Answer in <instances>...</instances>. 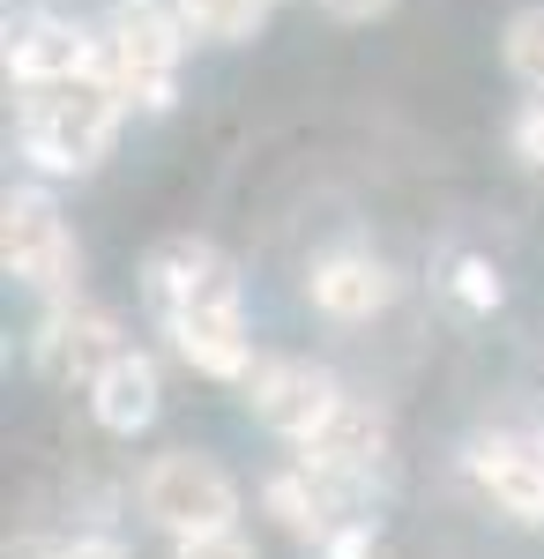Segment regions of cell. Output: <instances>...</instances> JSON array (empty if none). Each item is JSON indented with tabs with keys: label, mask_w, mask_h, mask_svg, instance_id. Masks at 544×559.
I'll list each match as a JSON object with an SVG mask.
<instances>
[{
	"label": "cell",
	"mask_w": 544,
	"mask_h": 559,
	"mask_svg": "<svg viewBox=\"0 0 544 559\" xmlns=\"http://www.w3.org/2000/svg\"><path fill=\"white\" fill-rule=\"evenodd\" d=\"M448 299H456L462 313H493V306H500V276H493V261L448 254Z\"/></svg>",
	"instance_id": "2e32d148"
},
{
	"label": "cell",
	"mask_w": 544,
	"mask_h": 559,
	"mask_svg": "<svg viewBox=\"0 0 544 559\" xmlns=\"http://www.w3.org/2000/svg\"><path fill=\"white\" fill-rule=\"evenodd\" d=\"M120 350H127L120 313H105V306H90V299H52L38 336H31V366H38L45 381H83L90 388Z\"/></svg>",
	"instance_id": "5b68a950"
},
{
	"label": "cell",
	"mask_w": 544,
	"mask_h": 559,
	"mask_svg": "<svg viewBox=\"0 0 544 559\" xmlns=\"http://www.w3.org/2000/svg\"><path fill=\"white\" fill-rule=\"evenodd\" d=\"M172 15L202 45H253L269 23V0H172Z\"/></svg>",
	"instance_id": "5bb4252c"
},
{
	"label": "cell",
	"mask_w": 544,
	"mask_h": 559,
	"mask_svg": "<svg viewBox=\"0 0 544 559\" xmlns=\"http://www.w3.org/2000/svg\"><path fill=\"white\" fill-rule=\"evenodd\" d=\"M8 559H60V545H45V537H23V545H8Z\"/></svg>",
	"instance_id": "7402d4cb"
},
{
	"label": "cell",
	"mask_w": 544,
	"mask_h": 559,
	"mask_svg": "<svg viewBox=\"0 0 544 559\" xmlns=\"http://www.w3.org/2000/svg\"><path fill=\"white\" fill-rule=\"evenodd\" d=\"M515 157H522L530 173H544V90L515 112Z\"/></svg>",
	"instance_id": "d6986e66"
},
{
	"label": "cell",
	"mask_w": 544,
	"mask_h": 559,
	"mask_svg": "<svg viewBox=\"0 0 544 559\" xmlns=\"http://www.w3.org/2000/svg\"><path fill=\"white\" fill-rule=\"evenodd\" d=\"M0 261H8V276L31 284L38 299H75V284H83V247H75L68 216H60V202H52L45 187H15V194L0 202Z\"/></svg>",
	"instance_id": "7a4b0ae2"
},
{
	"label": "cell",
	"mask_w": 544,
	"mask_h": 559,
	"mask_svg": "<svg viewBox=\"0 0 544 559\" xmlns=\"http://www.w3.org/2000/svg\"><path fill=\"white\" fill-rule=\"evenodd\" d=\"M60 559H127L120 537H75V545H60Z\"/></svg>",
	"instance_id": "44dd1931"
},
{
	"label": "cell",
	"mask_w": 544,
	"mask_h": 559,
	"mask_svg": "<svg viewBox=\"0 0 544 559\" xmlns=\"http://www.w3.org/2000/svg\"><path fill=\"white\" fill-rule=\"evenodd\" d=\"M306 299L314 313H329V321H374L395 306V269L366 247H335L306 269Z\"/></svg>",
	"instance_id": "30bf717a"
},
{
	"label": "cell",
	"mask_w": 544,
	"mask_h": 559,
	"mask_svg": "<svg viewBox=\"0 0 544 559\" xmlns=\"http://www.w3.org/2000/svg\"><path fill=\"white\" fill-rule=\"evenodd\" d=\"M157 403H165V381H157V358L127 344L97 381H90V418L113 432V440H134V432L157 426Z\"/></svg>",
	"instance_id": "4fadbf2b"
},
{
	"label": "cell",
	"mask_w": 544,
	"mask_h": 559,
	"mask_svg": "<svg viewBox=\"0 0 544 559\" xmlns=\"http://www.w3.org/2000/svg\"><path fill=\"white\" fill-rule=\"evenodd\" d=\"M127 97L105 75H75V83H31L15 97V128H23V157L52 179H83L113 157L120 142Z\"/></svg>",
	"instance_id": "6da1fadb"
},
{
	"label": "cell",
	"mask_w": 544,
	"mask_h": 559,
	"mask_svg": "<svg viewBox=\"0 0 544 559\" xmlns=\"http://www.w3.org/2000/svg\"><path fill=\"white\" fill-rule=\"evenodd\" d=\"M134 8H172V0H120V15H134Z\"/></svg>",
	"instance_id": "603a6c76"
},
{
	"label": "cell",
	"mask_w": 544,
	"mask_h": 559,
	"mask_svg": "<svg viewBox=\"0 0 544 559\" xmlns=\"http://www.w3.org/2000/svg\"><path fill=\"white\" fill-rule=\"evenodd\" d=\"M298 455L314 463V471H329V477H374L380 463H388V418H380L374 403H358V395H343L321 426L298 440Z\"/></svg>",
	"instance_id": "7c38bea8"
},
{
	"label": "cell",
	"mask_w": 544,
	"mask_h": 559,
	"mask_svg": "<svg viewBox=\"0 0 544 559\" xmlns=\"http://www.w3.org/2000/svg\"><path fill=\"white\" fill-rule=\"evenodd\" d=\"M500 60L522 90H544V0L537 8H515L500 31Z\"/></svg>",
	"instance_id": "9a60e30c"
},
{
	"label": "cell",
	"mask_w": 544,
	"mask_h": 559,
	"mask_svg": "<svg viewBox=\"0 0 544 559\" xmlns=\"http://www.w3.org/2000/svg\"><path fill=\"white\" fill-rule=\"evenodd\" d=\"M321 559H374V515H343L321 537Z\"/></svg>",
	"instance_id": "ac0fdd59"
},
{
	"label": "cell",
	"mask_w": 544,
	"mask_h": 559,
	"mask_svg": "<svg viewBox=\"0 0 544 559\" xmlns=\"http://www.w3.org/2000/svg\"><path fill=\"white\" fill-rule=\"evenodd\" d=\"M470 477L500 515L544 530V432H485L470 448Z\"/></svg>",
	"instance_id": "ba28073f"
},
{
	"label": "cell",
	"mask_w": 544,
	"mask_h": 559,
	"mask_svg": "<svg viewBox=\"0 0 544 559\" xmlns=\"http://www.w3.org/2000/svg\"><path fill=\"white\" fill-rule=\"evenodd\" d=\"M321 8H329L335 23H380V15H388L395 0H321Z\"/></svg>",
	"instance_id": "ffe728a7"
},
{
	"label": "cell",
	"mask_w": 544,
	"mask_h": 559,
	"mask_svg": "<svg viewBox=\"0 0 544 559\" xmlns=\"http://www.w3.org/2000/svg\"><path fill=\"white\" fill-rule=\"evenodd\" d=\"M172 350L202 373V381H247L253 373V329H247V299L232 292V299H202L187 306V313H172L165 321Z\"/></svg>",
	"instance_id": "52a82bcc"
},
{
	"label": "cell",
	"mask_w": 544,
	"mask_h": 559,
	"mask_svg": "<svg viewBox=\"0 0 544 559\" xmlns=\"http://www.w3.org/2000/svg\"><path fill=\"white\" fill-rule=\"evenodd\" d=\"M187 23L172 15V8H134L120 15L105 38H97V75L120 90L127 105H142V112H165L172 90H179V52H187Z\"/></svg>",
	"instance_id": "3957f363"
},
{
	"label": "cell",
	"mask_w": 544,
	"mask_h": 559,
	"mask_svg": "<svg viewBox=\"0 0 544 559\" xmlns=\"http://www.w3.org/2000/svg\"><path fill=\"white\" fill-rule=\"evenodd\" d=\"M335 403H343V388H335V373L314 366V358H261V366L247 373L253 426H269L276 440H292V448L329 418Z\"/></svg>",
	"instance_id": "8992f818"
},
{
	"label": "cell",
	"mask_w": 544,
	"mask_h": 559,
	"mask_svg": "<svg viewBox=\"0 0 544 559\" xmlns=\"http://www.w3.org/2000/svg\"><path fill=\"white\" fill-rule=\"evenodd\" d=\"M239 292V269L216 254L210 239H157L150 261H142V299L157 306V321L187 313L202 299H232Z\"/></svg>",
	"instance_id": "9c48e42d"
},
{
	"label": "cell",
	"mask_w": 544,
	"mask_h": 559,
	"mask_svg": "<svg viewBox=\"0 0 544 559\" xmlns=\"http://www.w3.org/2000/svg\"><path fill=\"white\" fill-rule=\"evenodd\" d=\"M172 559H261L253 537L232 522V530H202V537H172Z\"/></svg>",
	"instance_id": "e0dca14e"
},
{
	"label": "cell",
	"mask_w": 544,
	"mask_h": 559,
	"mask_svg": "<svg viewBox=\"0 0 544 559\" xmlns=\"http://www.w3.org/2000/svg\"><path fill=\"white\" fill-rule=\"evenodd\" d=\"M75 75H97V38L68 15H31L8 31V83H75Z\"/></svg>",
	"instance_id": "8fae6325"
},
{
	"label": "cell",
	"mask_w": 544,
	"mask_h": 559,
	"mask_svg": "<svg viewBox=\"0 0 544 559\" xmlns=\"http://www.w3.org/2000/svg\"><path fill=\"white\" fill-rule=\"evenodd\" d=\"M142 515L157 522L165 537H202V530H232L239 522V485L216 455H194V448H172L157 455L142 485H134Z\"/></svg>",
	"instance_id": "277c9868"
},
{
	"label": "cell",
	"mask_w": 544,
	"mask_h": 559,
	"mask_svg": "<svg viewBox=\"0 0 544 559\" xmlns=\"http://www.w3.org/2000/svg\"><path fill=\"white\" fill-rule=\"evenodd\" d=\"M269 8H276V0H269Z\"/></svg>",
	"instance_id": "cb8c5ba5"
}]
</instances>
